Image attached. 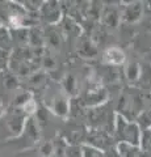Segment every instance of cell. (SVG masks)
Wrapping results in <instances>:
<instances>
[{"instance_id": "cell-1", "label": "cell", "mask_w": 151, "mask_h": 157, "mask_svg": "<svg viewBox=\"0 0 151 157\" xmlns=\"http://www.w3.org/2000/svg\"><path fill=\"white\" fill-rule=\"evenodd\" d=\"M151 104V100L146 93L139 90L138 88H128L120 94L117 102V114L122 115L129 121H137V118L146 107Z\"/></svg>"}, {"instance_id": "cell-2", "label": "cell", "mask_w": 151, "mask_h": 157, "mask_svg": "<svg viewBox=\"0 0 151 157\" xmlns=\"http://www.w3.org/2000/svg\"><path fill=\"white\" fill-rule=\"evenodd\" d=\"M113 137L117 143L139 147L142 139V128L135 121H129L122 115L116 114Z\"/></svg>"}, {"instance_id": "cell-3", "label": "cell", "mask_w": 151, "mask_h": 157, "mask_svg": "<svg viewBox=\"0 0 151 157\" xmlns=\"http://www.w3.org/2000/svg\"><path fill=\"white\" fill-rule=\"evenodd\" d=\"M113 140H114V137L112 136V134H109V132L103 131V130L89 128L88 134H87L85 144L105 152L113 147Z\"/></svg>"}, {"instance_id": "cell-4", "label": "cell", "mask_w": 151, "mask_h": 157, "mask_svg": "<svg viewBox=\"0 0 151 157\" xmlns=\"http://www.w3.org/2000/svg\"><path fill=\"white\" fill-rule=\"evenodd\" d=\"M106 101H108V90L97 84V85L91 86L89 89H87L85 94L81 100V104L92 109V107L104 105Z\"/></svg>"}, {"instance_id": "cell-5", "label": "cell", "mask_w": 151, "mask_h": 157, "mask_svg": "<svg viewBox=\"0 0 151 157\" xmlns=\"http://www.w3.org/2000/svg\"><path fill=\"white\" fill-rule=\"evenodd\" d=\"M100 20L104 28L114 30L121 22V11L116 6H105L100 12Z\"/></svg>"}, {"instance_id": "cell-6", "label": "cell", "mask_w": 151, "mask_h": 157, "mask_svg": "<svg viewBox=\"0 0 151 157\" xmlns=\"http://www.w3.org/2000/svg\"><path fill=\"white\" fill-rule=\"evenodd\" d=\"M61 14H62L61 6H59V3H57V2L43 3L40 9L41 20H43L46 24H49V25H51V26H54L55 24L59 21Z\"/></svg>"}, {"instance_id": "cell-7", "label": "cell", "mask_w": 151, "mask_h": 157, "mask_svg": "<svg viewBox=\"0 0 151 157\" xmlns=\"http://www.w3.org/2000/svg\"><path fill=\"white\" fill-rule=\"evenodd\" d=\"M143 14V4L141 2H133L124 6L121 11V21L125 24H134L141 20Z\"/></svg>"}, {"instance_id": "cell-8", "label": "cell", "mask_w": 151, "mask_h": 157, "mask_svg": "<svg viewBox=\"0 0 151 157\" xmlns=\"http://www.w3.org/2000/svg\"><path fill=\"white\" fill-rule=\"evenodd\" d=\"M103 60L105 64H108V67H118L125 64L126 55L120 47L112 46L103 52Z\"/></svg>"}, {"instance_id": "cell-9", "label": "cell", "mask_w": 151, "mask_h": 157, "mask_svg": "<svg viewBox=\"0 0 151 157\" xmlns=\"http://www.w3.org/2000/svg\"><path fill=\"white\" fill-rule=\"evenodd\" d=\"M141 68H142V64H139L137 62H129L128 64L125 66L124 70V75L125 78L128 80V82L131 86H137L138 81H139V76H141Z\"/></svg>"}, {"instance_id": "cell-10", "label": "cell", "mask_w": 151, "mask_h": 157, "mask_svg": "<svg viewBox=\"0 0 151 157\" xmlns=\"http://www.w3.org/2000/svg\"><path fill=\"white\" fill-rule=\"evenodd\" d=\"M62 42H63L62 33L55 28H50V30H49L45 36V43L49 47V51L53 52L54 50H58V48L62 46Z\"/></svg>"}, {"instance_id": "cell-11", "label": "cell", "mask_w": 151, "mask_h": 157, "mask_svg": "<svg viewBox=\"0 0 151 157\" xmlns=\"http://www.w3.org/2000/svg\"><path fill=\"white\" fill-rule=\"evenodd\" d=\"M77 52L84 58H93L97 55V46L92 38H81L77 45Z\"/></svg>"}, {"instance_id": "cell-12", "label": "cell", "mask_w": 151, "mask_h": 157, "mask_svg": "<svg viewBox=\"0 0 151 157\" xmlns=\"http://www.w3.org/2000/svg\"><path fill=\"white\" fill-rule=\"evenodd\" d=\"M117 148H118L121 157H142V155H143V151L139 147L118 143L117 144Z\"/></svg>"}, {"instance_id": "cell-13", "label": "cell", "mask_w": 151, "mask_h": 157, "mask_svg": "<svg viewBox=\"0 0 151 157\" xmlns=\"http://www.w3.org/2000/svg\"><path fill=\"white\" fill-rule=\"evenodd\" d=\"M135 122L139 124V127L142 128V131L147 130V128H151V104L146 107L142 113H141Z\"/></svg>"}, {"instance_id": "cell-14", "label": "cell", "mask_w": 151, "mask_h": 157, "mask_svg": "<svg viewBox=\"0 0 151 157\" xmlns=\"http://www.w3.org/2000/svg\"><path fill=\"white\" fill-rule=\"evenodd\" d=\"M63 89H65L67 94H71V96L77 94V82L75 76L67 75L65 77V80H63Z\"/></svg>"}, {"instance_id": "cell-15", "label": "cell", "mask_w": 151, "mask_h": 157, "mask_svg": "<svg viewBox=\"0 0 151 157\" xmlns=\"http://www.w3.org/2000/svg\"><path fill=\"white\" fill-rule=\"evenodd\" d=\"M28 84L32 88H38V89H40V88H43L47 84L46 76L42 75V73H33V75L28 76Z\"/></svg>"}, {"instance_id": "cell-16", "label": "cell", "mask_w": 151, "mask_h": 157, "mask_svg": "<svg viewBox=\"0 0 151 157\" xmlns=\"http://www.w3.org/2000/svg\"><path fill=\"white\" fill-rule=\"evenodd\" d=\"M139 148L142 149L145 153L151 156V128L142 131V139H141Z\"/></svg>"}, {"instance_id": "cell-17", "label": "cell", "mask_w": 151, "mask_h": 157, "mask_svg": "<svg viewBox=\"0 0 151 157\" xmlns=\"http://www.w3.org/2000/svg\"><path fill=\"white\" fill-rule=\"evenodd\" d=\"M41 63H42V67L47 71L55 70V67H57V59L54 55H53V52L49 51V50L45 55L41 56Z\"/></svg>"}, {"instance_id": "cell-18", "label": "cell", "mask_w": 151, "mask_h": 157, "mask_svg": "<svg viewBox=\"0 0 151 157\" xmlns=\"http://www.w3.org/2000/svg\"><path fill=\"white\" fill-rule=\"evenodd\" d=\"M81 157H106V156H105V152L97 149L95 147H91L88 144H83L81 145Z\"/></svg>"}, {"instance_id": "cell-19", "label": "cell", "mask_w": 151, "mask_h": 157, "mask_svg": "<svg viewBox=\"0 0 151 157\" xmlns=\"http://www.w3.org/2000/svg\"><path fill=\"white\" fill-rule=\"evenodd\" d=\"M54 148H55V141L47 140L40 145V148H38V155H40V157H50L51 153L54 152Z\"/></svg>"}, {"instance_id": "cell-20", "label": "cell", "mask_w": 151, "mask_h": 157, "mask_svg": "<svg viewBox=\"0 0 151 157\" xmlns=\"http://www.w3.org/2000/svg\"><path fill=\"white\" fill-rule=\"evenodd\" d=\"M67 141L63 139H58L55 141V148L54 152L51 153L50 157H66V151H67Z\"/></svg>"}, {"instance_id": "cell-21", "label": "cell", "mask_w": 151, "mask_h": 157, "mask_svg": "<svg viewBox=\"0 0 151 157\" xmlns=\"http://www.w3.org/2000/svg\"><path fill=\"white\" fill-rule=\"evenodd\" d=\"M66 157H81V145H67Z\"/></svg>"}]
</instances>
